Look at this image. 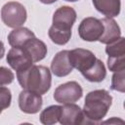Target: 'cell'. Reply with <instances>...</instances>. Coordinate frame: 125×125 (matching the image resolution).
I'll use <instances>...</instances> for the list:
<instances>
[{"label": "cell", "mask_w": 125, "mask_h": 125, "mask_svg": "<svg viewBox=\"0 0 125 125\" xmlns=\"http://www.w3.org/2000/svg\"><path fill=\"white\" fill-rule=\"evenodd\" d=\"M39 1L43 4H53V3L57 2L58 0H39Z\"/></svg>", "instance_id": "603a6c76"}, {"label": "cell", "mask_w": 125, "mask_h": 125, "mask_svg": "<svg viewBox=\"0 0 125 125\" xmlns=\"http://www.w3.org/2000/svg\"><path fill=\"white\" fill-rule=\"evenodd\" d=\"M105 53L107 55V67L115 72L125 69V47L124 37L120 36L117 40L106 44Z\"/></svg>", "instance_id": "5b68a950"}, {"label": "cell", "mask_w": 125, "mask_h": 125, "mask_svg": "<svg viewBox=\"0 0 125 125\" xmlns=\"http://www.w3.org/2000/svg\"><path fill=\"white\" fill-rule=\"evenodd\" d=\"M64 1H67V2H76L78 0H64Z\"/></svg>", "instance_id": "d4e9b609"}, {"label": "cell", "mask_w": 125, "mask_h": 125, "mask_svg": "<svg viewBox=\"0 0 125 125\" xmlns=\"http://www.w3.org/2000/svg\"><path fill=\"white\" fill-rule=\"evenodd\" d=\"M35 37V34L26 27L14 28L8 35V42L12 47H22L23 44L30 38Z\"/></svg>", "instance_id": "2e32d148"}, {"label": "cell", "mask_w": 125, "mask_h": 125, "mask_svg": "<svg viewBox=\"0 0 125 125\" xmlns=\"http://www.w3.org/2000/svg\"><path fill=\"white\" fill-rule=\"evenodd\" d=\"M82 87L76 81H69L58 86L54 92V99L59 104H73L81 99Z\"/></svg>", "instance_id": "8992f818"}, {"label": "cell", "mask_w": 125, "mask_h": 125, "mask_svg": "<svg viewBox=\"0 0 125 125\" xmlns=\"http://www.w3.org/2000/svg\"><path fill=\"white\" fill-rule=\"evenodd\" d=\"M61 109L62 105L53 104L45 109H43L40 113V122L44 125H53L59 122L61 116Z\"/></svg>", "instance_id": "ac0fdd59"}, {"label": "cell", "mask_w": 125, "mask_h": 125, "mask_svg": "<svg viewBox=\"0 0 125 125\" xmlns=\"http://www.w3.org/2000/svg\"><path fill=\"white\" fill-rule=\"evenodd\" d=\"M104 32V24L101 20L88 17L81 21L78 26V34L84 41L95 42L99 41Z\"/></svg>", "instance_id": "52a82bcc"}, {"label": "cell", "mask_w": 125, "mask_h": 125, "mask_svg": "<svg viewBox=\"0 0 125 125\" xmlns=\"http://www.w3.org/2000/svg\"><path fill=\"white\" fill-rule=\"evenodd\" d=\"M68 50L60 51L55 55L51 62V70L53 74L57 77H64L71 73L73 67L69 62Z\"/></svg>", "instance_id": "7c38bea8"}, {"label": "cell", "mask_w": 125, "mask_h": 125, "mask_svg": "<svg viewBox=\"0 0 125 125\" xmlns=\"http://www.w3.org/2000/svg\"><path fill=\"white\" fill-rule=\"evenodd\" d=\"M17 79L22 89L35 92L41 96L50 90L52 83L50 69L47 66L37 64L17 71Z\"/></svg>", "instance_id": "7a4b0ae2"}, {"label": "cell", "mask_w": 125, "mask_h": 125, "mask_svg": "<svg viewBox=\"0 0 125 125\" xmlns=\"http://www.w3.org/2000/svg\"><path fill=\"white\" fill-rule=\"evenodd\" d=\"M112 104V97L108 91L99 89L89 92L85 97L83 106L84 123H99L106 115Z\"/></svg>", "instance_id": "3957f363"}, {"label": "cell", "mask_w": 125, "mask_h": 125, "mask_svg": "<svg viewBox=\"0 0 125 125\" xmlns=\"http://www.w3.org/2000/svg\"><path fill=\"white\" fill-rule=\"evenodd\" d=\"M95 9L106 18H114L120 14V0H92Z\"/></svg>", "instance_id": "9a60e30c"}, {"label": "cell", "mask_w": 125, "mask_h": 125, "mask_svg": "<svg viewBox=\"0 0 125 125\" xmlns=\"http://www.w3.org/2000/svg\"><path fill=\"white\" fill-rule=\"evenodd\" d=\"M124 79H125V69L115 71L111 78V86H110L111 90L124 93V91H125Z\"/></svg>", "instance_id": "d6986e66"}, {"label": "cell", "mask_w": 125, "mask_h": 125, "mask_svg": "<svg viewBox=\"0 0 125 125\" xmlns=\"http://www.w3.org/2000/svg\"><path fill=\"white\" fill-rule=\"evenodd\" d=\"M85 117L82 108L73 104H63L61 109L59 122L62 125H79L84 123Z\"/></svg>", "instance_id": "8fae6325"}, {"label": "cell", "mask_w": 125, "mask_h": 125, "mask_svg": "<svg viewBox=\"0 0 125 125\" xmlns=\"http://www.w3.org/2000/svg\"><path fill=\"white\" fill-rule=\"evenodd\" d=\"M12 94L9 88L0 86V114L1 112L11 105Z\"/></svg>", "instance_id": "ffe728a7"}, {"label": "cell", "mask_w": 125, "mask_h": 125, "mask_svg": "<svg viewBox=\"0 0 125 125\" xmlns=\"http://www.w3.org/2000/svg\"><path fill=\"white\" fill-rule=\"evenodd\" d=\"M22 48L27 52V54L30 56L33 62H37L39 61H42L48 52L46 44L37 39L36 37H32L28 39L22 46Z\"/></svg>", "instance_id": "5bb4252c"}, {"label": "cell", "mask_w": 125, "mask_h": 125, "mask_svg": "<svg viewBox=\"0 0 125 125\" xmlns=\"http://www.w3.org/2000/svg\"><path fill=\"white\" fill-rule=\"evenodd\" d=\"M104 24V32L99 41L103 44H109L121 36V29L112 18H104L101 20Z\"/></svg>", "instance_id": "4fadbf2b"}, {"label": "cell", "mask_w": 125, "mask_h": 125, "mask_svg": "<svg viewBox=\"0 0 125 125\" xmlns=\"http://www.w3.org/2000/svg\"><path fill=\"white\" fill-rule=\"evenodd\" d=\"M15 79L14 72L5 66H0V86L11 84Z\"/></svg>", "instance_id": "44dd1931"}, {"label": "cell", "mask_w": 125, "mask_h": 125, "mask_svg": "<svg viewBox=\"0 0 125 125\" xmlns=\"http://www.w3.org/2000/svg\"><path fill=\"white\" fill-rule=\"evenodd\" d=\"M26 18V10L24 6L19 2H7L1 9V20L8 27H21L25 22Z\"/></svg>", "instance_id": "277c9868"}, {"label": "cell", "mask_w": 125, "mask_h": 125, "mask_svg": "<svg viewBox=\"0 0 125 125\" xmlns=\"http://www.w3.org/2000/svg\"><path fill=\"white\" fill-rule=\"evenodd\" d=\"M76 17L75 10L70 6H62L55 11L53 24L48 31V35L53 43L64 45L69 41Z\"/></svg>", "instance_id": "6da1fadb"}, {"label": "cell", "mask_w": 125, "mask_h": 125, "mask_svg": "<svg viewBox=\"0 0 125 125\" xmlns=\"http://www.w3.org/2000/svg\"><path fill=\"white\" fill-rule=\"evenodd\" d=\"M7 62L17 71L23 70L34 63L30 56L22 47H12L7 55Z\"/></svg>", "instance_id": "30bf717a"}, {"label": "cell", "mask_w": 125, "mask_h": 125, "mask_svg": "<svg viewBox=\"0 0 125 125\" xmlns=\"http://www.w3.org/2000/svg\"><path fill=\"white\" fill-rule=\"evenodd\" d=\"M81 74L88 81L99 83V82H102L105 78L106 70H105V66H104V62L101 60L97 59L95 64L90 69H88L85 72H82Z\"/></svg>", "instance_id": "e0dca14e"}, {"label": "cell", "mask_w": 125, "mask_h": 125, "mask_svg": "<svg viewBox=\"0 0 125 125\" xmlns=\"http://www.w3.org/2000/svg\"><path fill=\"white\" fill-rule=\"evenodd\" d=\"M68 58L72 67L76 68L81 73L90 69L97 61V58L92 51L82 48H77L69 51Z\"/></svg>", "instance_id": "ba28073f"}, {"label": "cell", "mask_w": 125, "mask_h": 125, "mask_svg": "<svg viewBox=\"0 0 125 125\" xmlns=\"http://www.w3.org/2000/svg\"><path fill=\"white\" fill-rule=\"evenodd\" d=\"M117 121H120V122H123V120H116V118H112V119H109V120H106L104 121V123H111V122H117Z\"/></svg>", "instance_id": "cb8c5ba5"}, {"label": "cell", "mask_w": 125, "mask_h": 125, "mask_svg": "<svg viewBox=\"0 0 125 125\" xmlns=\"http://www.w3.org/2000/svg\"><path fill=\"white\" fill-rule=\"evenodd\" d=\"M42 104V96L35 92L23 89L19 95V106L24 113L35 114L41 109Z\"/></svg>", "instance_id": "9c48e42d"}, {"label": "cell", "mask_w": 125, "mask_h": 125, "mask_svg": "<svg viewBox=\"0 0 125 125\" xmlns=\"http://www.w3.org/2000/svg\"><path fill=\"white\" fill-rule=\"evenodd\" d=\"M4 55H5V47H4L3 42L0 40V60L4 57Z\"/></svg>", "instance_id": "7402d4cb"}]
</instances>
